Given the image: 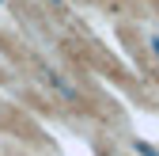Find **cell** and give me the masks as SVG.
I'll use <instances>...</instances> for the list:
<instances>
[{"instance_id": "cell-4", "label": "cell", "mask_w": 159, "mask_h": 156, "mask_svg": "<svg viewBox=\"0 0 159 156\" xmlns=\"http://www.w3.org/2000/svg\"><path fill=\"white\" fill-rule=\"evenodd\" d=\"M53 4H57V8H65V0H53Z\"/></svg>"}, {"instance_id": "cell-3", "label": "cell", "mask_w": 159, "mask_h": 156, "mask_svg": "<svg viewBox=\"0 0 159 156\" xmlns=\"http://www.w3.org/2000/svg\"><path fill=\"white\" fill-rule=\"evenodd\" d=\"M148 50H152V57L159 61V34H152V38H148Z\"/></svg>"}, {"instance_id": "cell-5", "label": "cell", "mask_w": 159, "mask_h": 156, "mask_svg": "<svg viewBox=\"0 0 159 156\" xmlns=\"http://www.w3.org/2000/svg\"><path fill=\"white\" fill-rule=\"evenodd\" d=\"M0 4H4V0H0Z\"/></svg>"}, {"instance_id": "cell-1", "label": "cell", "mask_w": 159, "mask_h": 156, "mask_svg": "<svg viewBox=\"0 0 159 156\" xmlns=\"http://www.w3.org/2000/svg\"><path fill=\"white\" fill-rule=\"evenodd\" d=\"M42 80H46V84H49V88H53L57 95H61V99H65V103H72V107L80 103V91H76V88H72V84L65 80V76H61V72H53V69H42Z\"/></svg>"}, {"instance_id": "cell-2", "label": "cell", "mask_w": 159, "mask_h": 156, "mask_svg": "<svg viewBox=\"0 0 159 156\" xmlns=\"http://www.w3.org/2000/svg\"><path fill=\"white\" fill-rule=\"evenodd\" d=\"M133 152H136V156H159V149L148 145V141H133Z\"/></svg>"}]
</instances>
